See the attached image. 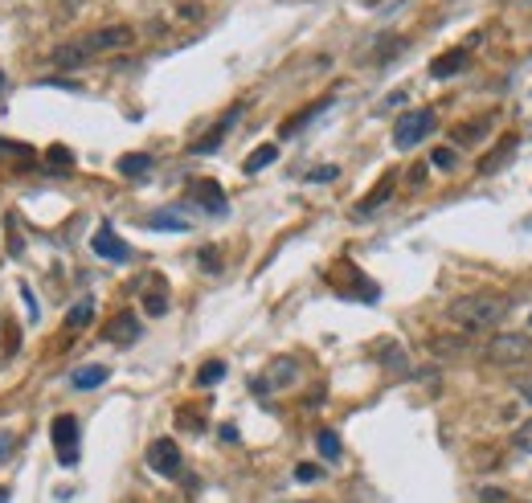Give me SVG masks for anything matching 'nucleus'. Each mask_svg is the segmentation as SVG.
Returning a JSON list of instances; mask_svg holds the SVG:
<instances>
[{"instance_id":"f257e3e1","label":"nucleus","mask_w":532,"mask_h":503,"mask_svg":"<svg viewBox=\"0 0 532 503\" xmlns=\"http://www.w3.org/2000/svg\"><path fill=\"white\" fill-rule=\"evenodd\" d=\"M512 311L508 295L500 291H475V295H459L447 307V319L463 332V336H483V332H496L504 324V315Z\"/></svg>"},{"instance_id":"f03ea898","label":"nucleus","mask_w":532,"mask_h":503,"mask_svg":"<svg viewBox=\"0 0 532 503\" xmlns=\"http://www.w3.org/2000/svg\"><path fill=\"white\" fill-rule=\"evenodd\" d=\"M483 360L500 364V369H516V364L532 360V340L524 332H496L492 340L483 344Z\"/></svg>"},{"instance_id":"7ed1b4c3","label":"nucleus","mask_w":532,"mask_h":503,"mask_svg":"<svg viewBox=\"0 0 532 503\" xmlns=\"http://www.w3.org/2000/svg\"><path fill=\"white\" fill-rule=\"evenodd\" d=\"M438 127V119H434V111H426V107H418V111H406L402 119L393 123V148H402V152H410V148H418L426 135Z\"/></svg>"},{"instance_id":"20e7f679","label":"nucleus","mask_w":532,"mask_h":503,"mask_svg":"<svg viewBox=\"0 0 532 503\" xmlns=\"http://www.w3.org/2000/svg\"><path fill=\"white\" fill-rule=\"evenodd\" d=\"M131 45H136V29L131 25H103V29L82 37V50L91 58L95 54H119V50H131Z\"/></svg>"},{"instance_id":"39448f33","label":"nucleus","mask_w":532,"mask_h":503,"mask_svg":"<svg viewBox=\"0 0 532 503\" xmlns=\"http://www.w3.org/2000/svg\"><path fill=\"white\" fill-rule=\"evenodd\" d=\"M148 467H152L160 479H176V475H181V467H185L181 446H176L172 438H156V442L148 446Z\"/></svg>"},{"instance_id":"423d86ee","label":"nucleus","mask_w":532,"mask_h":503,"mask_svg":"<svg viewBox=\"0 0 532 503\" xmlns=\"http://www.w3.org/2000/svg\"><path fill=\"white\" fill-rule=\"evenodd\" d=\"M54 450H58V463L74 467L78 463V418L58 414L54 418Z\"/></svg>"},{"instance_id":"0eeeda50","label":"nucleus","mask_w":532,"mask_h":503,"mask_svg":"<svg viewBox=\"0 0 532 503\" xmlns=\"http://www.w3.org/2000/svg\"><path fill=\"white\" fill-rule=\"evenodd\" d=\"M295 381H299V360L279 356V360L266 364V377H258L254 389H258V393H271V389H287V385H295Z\"/></svg>"},{"instance_id":"6e6552de","label":"nucleus","mask_w":532,"mask_h":503,"mask_svg":"<svg viewBox=\"0 0 532 503\" xmlns=\"http://www.w3.org/2000/svg\"><path fill=\"white\" fill-rule=\"evenodd\" d=\"M103 340H107V344H119V348L136 344V340H140V319H136V311H119V315H111V319H107V328H103Z\"/></svg>"},{"instance_id":"1a4fd4ad","label":"nucleus","mask_w":532,"mask_h":503,"mask_svg":"<svg viewBox=\"0 0 532 503\" xmlns=\"http://www.w3.org/2000/svg\"><path fill=\"white\" fill-rule=\"evenodd\" d=\"M91 246H95V254H99V258H111V262H127V258H131L127 242H123V238H119V234L111 230V225H99V230H95V242H91Z\"/></svg>"},{"instance_id":"9d476101","label":"nucleus","mask_w":532,"mask_h":503,"mask_svg":"<svg viewBox=\"0 0 532 503\" xmlns=\"http://www.w3.org/2000/svg\"><path fill=\"white\" fill-rule=\"evenodd\" d=\"M193 201H197L205 213H226V205H230L217 180H197V185H193Z\"/></svg>"},{"instance_id":"9b49d317","label":"nucleus","mask_w":532,"mask_h":503,"mask_svg":"<svg viewBox=\"0 0 532 503\" xmlns=\"http://www.w3.org/2000/svg\"><path fill=\"white\" fill-rule=\"evenodd\" d=\"M516 144H520L516 135H504V140H500L492 152H487V156L479 160V176H492V172H500V168H504L512 156H516Z\"/></svg>"},{"instance_id":"f8f14e48","label":"nucleus","mask_w":532,"mask_h":503,"mask_svg":"<svg viewBox=\"0 0 532 503\" xmlns=\"http://www.w3.org/2000/svg\"><path fill=\"white\" fill-rule=\"evenodd\" d=\"M467 58H471V41H467V45H459L455 54L434 58V62H430V78H451V74H459V70L467 66Z\"/></svg>"},{"instance_id":"ddd939ff","label":"nucleus","mask_w":532,"mask_h":503,"mask_svg":"<svg viewBox=\"0 0 532 503\" xmlns=\"http://www.w3.org/2000/svg\"><path fill=\"white\" fill-rule=\"evenodd\" d=\"M393 189H397V172H385V176L377 180V189H373L369 197H361V205H357V213H361V217H369V213H373L377 205H385V201L393 197Z\"/></svg>"},{"instance_id":"4468645a","label":"nucleus","mask_w":532,"mask_h":503,"mask_svg":"<svg viewBox=\"0 0 532 503\" xmlns=\"http://www.w3.org/2000/svg\"><path fill=\"white\" fill-rule=\"evenodd\" d=\"M238 115H242V107H234V111H230L226 119H221V123H217V127H213L209 135H201V140L193 144V152H197V156H205V152H217V144H221V135H226V131L234 127V119H238Z\"/></svg>"},{"instance_id":"2eb2a0df","label":"nucleus","mask_w":532,"mask_h":503,"mask_svg":"<svg viewBox=\"0 0 532 503\" xmlns=\"http://www.w3.org/2000/svg\"><path fill=\"white\" fill-rule=\"evenodd\" d=\"M144 311H148L152 319L168 315V283H164V279H152V283H148V291H144Z\"/></svg>"},{"instance_id":"dca6fc26","label":"nucleus","mask_w":532,"mask_h":503,"mask_svg":"<svg viewBox=\"0 0 532 503\" xmlns=\"http://www.w3.org/2000/svg\"><path fill=\"white\" fill-rule=\"evenodd\" d=\"M107 377H111L107 364H86V369H78V373L70 377V385H74V389H99V385H107Z\"/></svg>"},{"instance_id":"f3484780","label":"nucleus","mask_w":532,"mask_h":503,"mask_svg":"<svg viewBox=\"0 0 532 503\" xmlns=\"http://www.w3.org/2000/svg\"><path fill=\"white\" fill-rule=\"evenodd\" d=\"M95 319V299H78L70 311H66V332H82L86 324Z\"/></svg>"},{"instance_id":"a211bd4d","label":"nucleus","mask_w":532,"mask_h":503,"mask_svg":"<svg viewBox=\"0 0 532 503\" xmlns=\"http://www.w3.org/2000/svg\"><path fill=\"white\" fill-rule=\"evenodd\" d=\"M86 58H91V54L82 50V41H66V45H58V50L50 54V62H54V66H82Z\"/></svg>"},{"instance_id":"6ab92c4d","label":"nucleus","mask_w":532,"mask_h":503,"mask_svg":"<svg viewBox=\"0 0 532 503\" xmlns=\"http://www.w3.org/2000/svg\"><path fill=\"white\" fill-rule=\"evenodd\" d=\"M275 160H279V144H262L258 152H250V156H246V164H242V168L254 176V172H262L266 164H275Z\"/></svg>"},{"instance_id":"aec40b11","label":"nucleus","mask_w":532,"mask_h":503,"mask_svg":"<svg viewBox=\"0 0 532 503\" xmlns=\"http://www.w3.org/2000/svg\"><path fill=\"white\" fill-rule=\"evenodd\" d=\"M148 230H176V234H185L189 230V217H181V213H152L148 217Z\"/></svg>"},{"instance_id":"412c9836","label":"nucleus","mask_w":532,"mask_h":503,"mask_svg":"<svg viewBox=\"0 0 532 503\" xmlns=\"http://www.w3.org/2000/svg\"><path fill=\"white\" fill-rule=\"evenodd\" d=\"M221 377H226V360H205V364H201V373H197V385L209 389V385H217Z\"/></svg>"},{"instance_id":"4be33fe9","label":"nucleus","mask_w":532,"mask_h":503,"mask_svg":"<svg viewBox=\"0 0 532 503\" xmlns=\"http://www.w3.org/2000/svg\"><path fill=\"white\" fill-rule=\"evenodd\" d=\"M148 168H152V156H144V152H131V156L119 160V172L123 176H144Z\"/></svg>"},{"instance_id":"5701e85b","label":"nucleus","mask_w":532,"mask_h":503,"mask_svg":"<svg viewBox=\"0 0 532 503\" xmlns=\"http://www.w3.org/2000/svg\"><path fill=\"white\" fill-rule=\"evenodd\" d=\"M324 107H328V99H324V103H312V107H303V111H299L295 119H287V123H283V135H295V131H299L303 123H312V119H316V115H320Z\"/></svg>"},{"instance_id":"b1692460","label":"nucleus","mask_w":532,"mask_h":503,"mask_svg":"<svg viewBox=\"0 0 532 503\" xmlns=\"http://www.w3.org/2000/svg\"><path fill=\"white\" fill-rule=\"evenodd\" d=\"M483 131H487V123H483V119H479V123H459V127L451 131V140H455V144H475Z\"/></svg>"},{"instance_id":"393cba45","label":"nucleus","mask_w":532,"mask_h":503,"mask_svg":"<svg viewBox=\"0 0 532 503\" xmlns=\"http://www.w3.org/2000/svg\"><path fill=\"white\" fill-rule=\"evenodd\" d=\"M316 446H320L324 459H340V438H336L332 430H320V434H316Z\"/></svg>"},{"instance_id":"a878e982","label":"nucleus","mask_w":532,"mask_h":503,"mask_svg":"<svg viewBox=\"0 0 532 503\" xmlns=\"http://www.w3.org/2000/svg\"><path fill=\"white\" fill-rule=\"evenodd\" d=\"M479 503H520V499L500 491V487H479Z\"/></svg>"},{"instance_id":"bb28decb","label":"nucleus","mask_w":532,"mask_h":503,"mask_svg":"<svg viewBox=\"0 0 532 503\" xmlns=\"http://www.w3.org/2000/svg\"><path fill=\"white\" fill-rule=\"evenodd\" d=\"M320 475H324L320 463H299V467H295V479H299V483H316Z\"/></svg>"},{"instance_id":"cd10ccee","label":"nucleus","mask_w":532,"mask_h":503,"mask_svg":"<svg viewBox=\"0 0 532 503\" xmlns=\"http://www.w3.org/2000/svg\"><path fill=\"white\" fill-rule=\"evenodd\" d=\"M430 160H434V168H455V164H459V156H455L451 148H434Z\"/></svg>"},{"instance_id":"c85d7f7f","label":"nucleus","mask_w":532,"mask_h":503,"mask_svg":"<svg viewBox=\"0 0 532 503\" xmlns=\"http://www.w3.org/2000/svg\"><path fill=\"white\" fill-rule=\"evenodd\" d=\"M512 442H516L520 450H528V454H532V418H528L524 426H516V438H512Z\"/></svg>"},{"instance_id":"c756f323","label":"nucleus","mask_w":532,"mask_h":503,"mask_svg":"<svg viewBox=\"0 0 532 503\" xmlns=\"http://www.w3.org/2000/svg\"><path fill=\"white\" fill-rule=\"evenodd\" d=\"M336 176H340V168H336V164H324V168H316L307 180H316V185H328V180H336Z\"/></svg>"},{"instance_id":"7c9ffc66","label":"nucleus","mask_w":532,"mask_h":503,"mask_svg":"<svg viewBox=\"0 0 532 503\" xmlns=\"http://www.w3.org/2000/svg\"><path fill=\"white\" fill-rule=\"evenodd\" d=\"M0 156H17V160H29L33 152L25 144H9V140H0Z\"/></svg>"},{"instance_id":"2f4dec72","label":"nucleus","mask_w":532,"mask_h":503,"mask_svg":"<svg viewBox=\"0 0 532 503\" xmlns=\"http://www.w3.org/2000/svg\"><path fill=\"white\" fill-rule=\"evenodd\" d=\"M516 393H520V397H524V401L532 405V373H524V377H516Z\"/></svg>"},{"instance_id":"473e14b6","label":"nucleus","mask_w":532,"mask_h":503,"mask_svg":"<svg viewBox=\"0 0 532 503\" xmlns=\"http://www.w3.org/2000/svg\"><path fill=\"white\" fill-rule=\"evenodd\" d=\"M9 454H13V438H9V434H0V463H5Z\"/></svg>"},{"instance_id":"72a5a7b5","label":"nucleus","mask_w":532,"mask_h":503,"mask_svg":"<svg viewBox=\"0 0 532 503\" xmlns=\"http://www.w3.org/2000/svg\"><path fill=\"white\" fill-rule=\"evenodd\" d=\"M176 422H181V426H189V430H201V418H197V414H181Z\"/></svg>"},{"instance_id":"f704fd0d","label":"nucleus","mask_w":532,"mask_h":503,"mask_svg":"<svg viewBox=\"0 0 532 503\" xmlns=\"http://www.w3.org/2000/svg\"><path fill=\"white\" fill-rule=\"evenodd\" d=\"M50 160H54V164H70V152H66V148H50Z\"/></svg>"},{"instance_id":"c9c22d12","label":"nucleus","mask_w":532,"mask_h":503,"mask_svg":"<svg viewBox=\"0 0 532 503\" xmlns=\"http://www.w3.org/2000/svg\"><path fill=\"white\" fill-rule=\"evenodd\" d=\"M201 266H205V270H217V254H213V250H201Z\"/></svg>"},{"instance_id":"e433bc0d","label":"nucleus","mask_w":532,"mask_h":503,"mask_svg":"<svg viewBox=\"0 0 532 503\" xmlns=\"http://www.w3.org/2000/svg\"><path fill=\"white\" fill-rule=\"evenodd\" d=\"M422 180H426V168H422V164H418V168H414V172H410V185H422Z\"/></svg>"},{"instance_id":"4c0bfd02","label":"nucleus","mask_w":532,"mask_h":503,"mask_svg":"<svg viewBox=\"0 0 532 503\" xmlns=\"http://www.w3.org/2000/svg\"><path fill=\"white\" fill-rule=\"evenodd\" d=\"M0 503H9V487H0Z\"/></svg>"}]
</instances>
